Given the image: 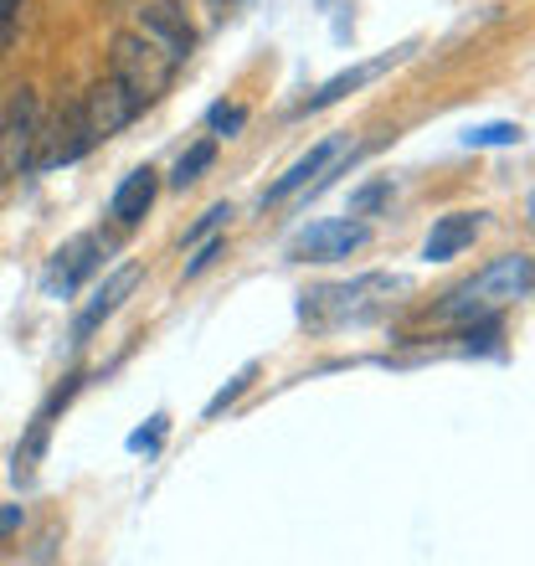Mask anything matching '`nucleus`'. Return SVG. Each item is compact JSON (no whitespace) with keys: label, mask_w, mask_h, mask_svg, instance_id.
Returning <instances> with one entry per match:
<instances>
[{"label":"nucleus","mask_w":535,"mask_h":566,"mask_svg":"<svg viewBox=\"0 0 535 566\" xmlns=\"http://www.w3.org/2000/svg\"><path fill=\"white\" fill-rule=\"evenodd\" d=\"M401 52H391V57H381V62H366V67H350V73H340V77H329L325 88L319 93H310V98H304V104H298V114H314V108H329L335 104V98H345V93L350 88H360V83H371L376 73H387L391 62H397Z\"/></svg>","instance_id":"13"},{"label":"nucleus","mask_w":535,"mask_h":566,"mask_svg":"<svg viewBox=\"0 0 535 566\" xmlns=\"http://www.w3.org/2000/svg\"><path fill=\"white\" fill-rule=\"evenodd\" d=\"M335 149H340L335 139H325V145H314L310 155H304V160L289 165V176H279L273 186H268V201H283V196H294L298 186H310V176H319V165L335 160Z\"/></svg>","instance_id":"14"},{"label":"nucleus","mask_w":535,"mask_h":566,"mask_svg":"<svg viewBox=\"0 0 535 566\" xmlns=\"http://www.w3.org/2000/svg\"><path fill=\"white\" fill-rule=\"evenodd\" d=\"M366 238H371V232L360 222H314L298 232L289 253H294L298 263H335V258H350L356 248H366Z\"/></svg>","instance_id":"6"},{"label":"nucleus","mask_w":535,"mask_h":566,"mask_svg":"<svg viewBox=\"0 0 535 566\" xmlns=\"http://www.w3.org/2000/svg\"><path fill=\"white\" fill-rule=\"evenodd\" d=\"M387 196H391V186H387V180H376V186H366V191L350 201V211H356V217H360V211H376L381 201H387Z\"/></svg>","instance_id":"20"},{"label":"nucleus","mask_w":535,"mask_h":566,"mask_svg":"<svg viewBox=\"0 0 535 566\" xmlns=\"http://www.w3.org/2000/svg\"><path fill=\"white\" fill-rule=\"evenodd\" d=\"M531 279H535L531 253H505V258H494L490 269H479L469 283H459L438 304V314L443 319H484V314L505 310V304H521L531 294Z\"/></svg>","instance_id":"1"},{"label":"nucleus","mask_w":535,"mask_h":566,"mask_svg":"<svg viewBox=\"0 0 535 566\" xmlns=\"http://www.w3.org/2000/svg\"><path fill=\"white\" fill-rule=\"evenodd\" d=\"M211 160H217V145H211V139H201V145H191L176 160V176H170V180H176L180 191H186L191 180H201V170H211Z\"/></svg>","instance_id":"15"},{"label":"nucleus","mask_w":535,"mask_h":566,"mask_svg":"<svg viewBox=\"0 0 535 566\" xmlns=\"http://www.w3.org/2000/svg\"><path fill=\"white\" fill-rule=\"evenodd\" d=\"M93 149L88 119L83 108H57L52 119H42V135H36V155H31V170H57V165H73Z\"/></svg>","instance_id":"4"},{"label":"nucleus","mask_w":535,"mask_h":566,"mask_svg":"<svg viewBox=\"0 0 535 566\" xmlns=\"http://www.w3.org/2000/svg\"><path fill=\"white\" fill-rule=\"evenodd\" d=\"M104 263V238L98 232H83V238H73L67 248L57 253V269H52V283H57L62 294H73L77 283L88 279L93 269Z\"/></svg>","instance_id":"10"},{"label":"nucleus","mask_w":535,"mask_h":566,"mask_svg":"<svg viewBox=\"0 0 535 566\" xmlns=\"http://www.w3.org/2000/svg\"><path fill=\"white\" fill-rule=\"evenodd\" d=\"M521 124H479V129H469L463 135V145L469 149H484V145H521Z\"/></svg>","instance_id":"16"},{"label":"nucleus","mask_w":535,"mask_h":566,"mask_svg":"<svg viewBox=\"0 0 535 566\" xmlns=\"http://www.w3.org/2000/svg\"><path fill=\"white\" fill-rule=\"evenodd\" d=\"M227 217H232V207H211L207 217H201V222H196L191 232H186V242H201V238H207V232H211V227H222Z\"/></svg>","instance_id":"22"},{"label":"nucleus","mask_w":535,"mask_h":566,"mask_svg":"<svg viewBox=\"0 0 535 566\" xmlns=\"http://www.w3.org/2000/svg\"><path fill=\"white\" fill-rule=\"evenodd\" d=\"M155 191H160V180H155V170H149V165H139L134 176H124V186L114 191V207H108V211H114V217H119L124 227H134L149 207H155Z\"/></svg>","instance_id":"12"},{"label":"nucleus","mask_w":535,"mask_h":566,"mask_svg":"<svg viewBox=\"0 0 535 566\" xmlns=\"http://www.w3.org/2000/svg\"><path fill=\"white\" fill-rule=\"evenodd\" d=\"M42 98L36 88H15L6 114H0V176H21L31 170V155H36V135H42Z\"/></svg>","instance_id":"3"},{"label":"nucleus","mask_w":535,"mask_h":566,"mask_svg":"<svg viewBox=\"0 0 535 566\" xmlns=\"http://www.w3.org/2000/svg\"><path fill=\"white\" fill-rule=\"evenodd\" d=\"M73 391H77V387H62L57 397H52V402H46L42 412L31 418V432L21 438V448H15V463H11V479H15V484H27V479L36 474V463H42V453H46V432H52V412H57V407L67 402Z\"/></svg>","instance_id":"11"},{"label":"nucleus","mask_w":535,"mask_h":566,"mask_svg":"<svg viewBox=\"0 0 535 566\" xmlns=\"http://www.w3.org/2000/svg\"><path fill=\"white\" fill-rule=\"evenodd\" d=\"M165 428H170V418H165V412H160V418H149V428H139V432H134V438H129V448H160Z\"/></svg>","instance_id":"19"},{"label":"nucleus","mask_w":535,"mask_h":566,"mask_svg":"<svg viewBox=\"0 0 535 566\" xmlns=\"http://www.w3.org/2000/svg\"><path fill=\"white\" fill-rule=\"evenodd\" d=\"M222 248H227L222 238H217V242H207V248H201V253H196L191 263H186V279H196V273H207L211 263H217V258H222Z\"/></svg>","instance_id":"21"},{"label":"nucleus","mask_w":535,"mask_h":566,"mask_svg":"<svg viewBox=\"0 0 535 566\" xmlns=\"http://www.w3.org/2000/svg\"><path fill=\"white\" fill-rule=\"evenodd\" d=\"M139 31H145V36H155V42H160L176 62L191 57V46H196L191 21H186V11H180V6H170V0H149L145 11H139Z\"/></svg>","instance_id":"7"},{"label":"nucleus","mask_w":535,"mask_h":566,"mask_svg":"<svg viewBox=\"0 0 535 566\" xmlns=\"http://www.w3.org/2000/svg\"><path fill=\"white\" fill-rule=\"evenodd\" d=\"M474 238H479V211H448V217L432 222L428 242H422V258H428V263H448V258H459Z\"/></svg>","instance_id":"9"},{"label":"nucleus","mask_w":535,"mask_h":566,"mask_svg":"<svg viewBox=\"0 0 535 566\" xmlns=\"http://www.w3.org/2000/svg\"><path fill=\"white\" fill-rule=\"evenodd\" d=\"M15 11H21V0H0V21H11Z\"/></svg>","instance_id":"24"},{"label":"nucleus","mask_w":535,"mask_h":566,"mask_svg":"<svg viewBox=\"0 0 535 566\" xmlns=\"http://www.w3.org/2000/svg\"><path fill=\"white\" fill-rule=\"evenodd\" d=\"M83 119H88V135H93V145L98 139H114L119 129H129L134 124V114H139V98H134L129 88H124L119 77H104V83H93L88 93H83Z\"/></svg>","instance_id":"5"},{"label":"nucleus","mask_w":535,"mask_h":566,"mask_svg":"<svg viewBox=\"0 0 535 566\" xmlns=\"http://www.w3.org/2000/svg\"><path fill=\"white\" fill-rule=\"evenodd\" d=\"M108 77H119L139 104H149L176 83V57L145 31H119L114 46H108Z\"/></svg>","instance_id":"2"},{"label":"nucleus","mask_w":535,"mask_h":566,"mask_svg":"<svg viewBox=\"0 0 535 566\" xmlns=\"http://www.w3.org/2000/svg\"><path fill=\"white\" fill-rule=\"evenodd\" d=\"M207 119H211V129H217V135L232 139V135L242 129V124H248V108H227V104H217V108L207 114Z\"/></svg>","instance_id":"18"},{"label":"nucleus","mask_w":535,"mask_h":566,"mask_svg":"<svg viewBox=\"0 0 535 566\" xmlns=\"http://www.w3.org/2000/svg\"><path fill=\"white\" fill-rule=\"evenodd\" d=\"M11 531H21V505H6V510H0V541L11 536Z\"/></svg>","instance_id":"23"},{"label":"nucleus","mask_w":535,"mask_h":566,"mask_svg":"<svg viewBox=\"0 0 535 566\" xmlns=\"http://www.w3.org/2000/svg\"><path fill=\"white\" fill-rule=\"evenodd\" d=\"M139 273H145V269H139V263H124L119 273H108V283H98V289H93V304H88V310H83V314H77L73 340H88L93 329H98V325H104V319H108V314L119 310L124 298L134 294V283H139Z\"/></svg>","instance_id":"8"},{"label":"nucleus","mask_w":535,"mask_h":566,"mask_svg":"<svg viewBox=\"0 0 535 566\" xmlns=\"http://www.w3.org/2000/svg\"><path fill=\"white\" fill-rule=\"evenodd\" d=\"M253 376H258V366H253V360H248V366H242V371L232 376V381H227V387H222V391H217V397H211V402H207V418H222L227 407H232V402H238V397H242V391L253 387Z\"/></svg>","instance_id":"17"},{"label":"nucleus","mask_w":535,"mask_h":566,"mask_svg":"<svg viewBox=\"0 0 535 566\" xmlns=\"http://www.w3.org/2000/svg\"><path fill=\"white\" fill-rule=\"evenodd\" d=\"M0 42H6V21H0Z\"/></svg>","instance_id":"25"}]
</instances>
